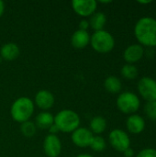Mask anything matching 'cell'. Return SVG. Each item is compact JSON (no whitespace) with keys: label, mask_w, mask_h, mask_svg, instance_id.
<instances>
[{"label":"cell","mask_w":156,"mask_h":157,"mask_svg":"<svg viewBox=\"0 0 156 157\" xmlns=\"http://www.w3.org/2000/svg\"><path fill=\"white\" fill-rule=\"evenodd\" d=\"M92 48L98 53H108L115 47V39L111 33L102 29L95 31L90 37Z\"/></svg>","instance_id":"277c9868"},{"label":"cell","mask_w":156,"mask_h":157,"mask_svg":"<svg viewBox=\"0 0 156 157\" xmlns=\"http://www.w3.org/2000/svg\"><path fill=\"white\" fill-rule=\"evenodd\" d=\"M123 155L125 157H133L135 153H134V150L131 148V147H129L128 149H126L124 152H123Z\"/></svg>","instance_id":"484cf974"},{"label":"cell","mask_w":156,"mask_h":157,"mask_svg":"<svg viewBox=\"0 0 156 157\" xmlns=\"http://www.w3.org/2000/svg\"><path fill=\"white\" fill-rule=\"evenodd\" d=\"M117 107L122 113L132 115L140 109L141 100L133 92H122L117 98Z\"/></svg>","instance_id":"5b68a950"},{"label":"cell","mask_w":156,"mask_h":157,"mask_svg":"<svg viewBox=\"0 0 156 157\" xmlns=\"http://www.w3.org/2000/svg\"><path fill=\"white\" fill-rule=\"evenodd\" d=\"M89 27H91L95 31L104 29L107 23V17L103 12H95L89 18Z\"/></svg>","instance_id":"e0dca14e"},{"label":"cell","mask_w":156,"mask_h":157,"mask_svg":"<svg viewBox=\"0 0 156 157\" xmlns=\"http://www.w3.org/2000/svg\"><path fill=\"white\" fill-rule=\"evenodd\" d=\"M134 35L143 47H156V19L151 17L140 18L134 26Z\"/></svg>","instance_id":"6da1fadb"},{"label":"cell","mask_w":156,"mask_h":157,"mask_svg":"<svg viewBox=\"0 0 156 157\" xmlns=\"http://www.w3.org/2000/svg\"><path fill=\"white\" fill-rule=\"evenodd\" d=\"M62 142L57 135L48 134L43 142V151L48 157H58L62 153Z\"/></svg>","instance_id":"30bf717a"},{"label":"cell","mask_w":156,"mask_h":157,"mask_svg":"<svg viewBox=\"0 0 156 157\" xmlns=\"http://www.w3.org/2000/svg\"><path fill=\"white\" fill-rule=\"evenodd\" d=\"M2 60H3V59H2V58H1V56H0V63H1V62H2Z\"/></svg>","instance_id":"1f68e13d"},{"label":"cell","mask_w":156,"mask_h":157,"mask_svg":"<svg viewBox=\"0 0 156 157\" xmlns=\"http://www.w3.org/2000/svg\"><path fill=\"white\" fill-rule=\"evenodd\" d=\"M144 112L150 120L156 121V100L146 102L144 106Z\"/></svg>","instance_id":"603a6c76"},{"label":"cell","mask_w":156,"mask_h":157,"mask_svg":"<svg viewBox=\"0 0 156 157\" xmlns=\"http://www.w3.org/2000/svg\"><path fill=\"white\" fill-rule=\"evenodd\" d=\"M79 115L72 109H63L54 116V124L60 132L69 133L74 132L80 125Z\"/></svg>","instance_id":"3957f363"},{"label":"cell","mask_w":156,"mask_h":157,"mask_svg":"<svg viewBox=\"0 0 156 157\" xmlns=\"http://www.w3.org/2000/svg\"><path fill=\"white\" fill-rule=\"evenodd\" d=\"M136 157H156V149L154 148H145L140 151Z\"/></svg>","instance_id":"cb8c5ba5"},{"label":"cell","mask_w":156,"mask_h":157,"mask_svg":"<svg viewBox=\"0 0 156 157\" xmlns=\"http://www.w3.org/2000/svg\"><path fill=\"white\" fill-rule=\"evenodd\" d=\"M112 1H110V0H108V1H103V0H101L100 1V3H102V4H109V3H111Z\"/></svg>","instance_id":"4dcf8cb0"},{"label":"cell","mask_w":156,"mask_h":157,"mask_svg":"<svg viewBox=\"0 0 156 157\" xmlns=\"http://www.w3.org/2000/svg\"><path fill=\"white\" fill-rule=\"evenodd\" d=\"M34 123L37 128L48 130L54 123V116L48 111H41L36 116Z\"/></svg>","instance_id":"2e32d148"},{"label":"cell","mask_w":156,"mask_h":157,"mask_svg":"<svg viewBox=\"0 0 156 157\" xmlns=\"http://www.w3.org/2000/svg\"><path fill=\"white\" fill-rule=\"evenodd\" d=\"M104 87L108 92L112 93V94H117L121 90L122 84H121V81L119 77L114 76V75H110L105 79Z\"/></svg>","instance_id":"d6986e66"},{"label":"cell","mask_w":156,"mask_h":157,"mask_svg":"<svg viewBox=\"0 0 156 157\" xmlns=\"http://www.w3.org/2000/svg\"><path fill=\"white\" fill-rule=\"evenodd\" d=\"M121 75L128 80H133L138 76L139 71L138 68L134 65V64H130V63H126L122 66L121 70H120Z\"/></svg>","instance_id":"ffe728a7"},{"label":"cell","mask_w":156,"mask_h":157,"mask_svg":"<svg viewBox=\"0 0 156 157\" xmlns=\"http://www.w3.org/2000/svg\"><path fill=\"white\" fill-rule=\"evenodd\" d=\"M94 134L92 132L85 127H79L74 132H72V142L74 145L80 148L89 147L93 140Z\"/></svg>","instance_id":"9c48e42d"},{"label":"cell","mask_w":156,"mask_h":157,"mask_svg":"<svg viewBox=\"0 0 156 157\" xmlns=\"http://www.w3.org/2000/svg\"><path fill=\"white\" fill-rule=\"evenodd\" d=\"M20 53V49L15 42L5 43L0 49V56L3 60L12 62L15 61Z\"/></svg>","instance_id":"9a60e30c"},{"label":"cell","mask_w":156,"mask_h":157,"mask_svg":"<svg viewBox=\"0 0 156 157\" xmlns=\"http://www.w3.org/2000/svg\"><path fill=\"white\" fill-rule=\"evenodd\" d=\"M36 131H37V126L35 125L33 121H28L21 123L20 125V132L25 137L30 138L34 136L36 133Z\"/></svg>","instance_id":"44dd1931"},{"label":"cell","mask_w":156,"mask_h":157,"mask_svg":"<svg viewBox=\"0 0 156 157\" xmlns=\"http://www.w3.org/2000/svg\"><path fill=\"white\" fill-rule=\"evenodd\" d=\"M106 146H107L106 141L102 136L94 135L89 147H91V149L95 152H102L106 149Z\"/></svg>","instance_id":"7402d4cb"},{"label":"cell","mask_w":156,"mask_h":157,"mask_svg":"<svg viewBox=\"0 0 156 157\" xmlns=\"http://www.w3.org/2000/svg\"><path fill=\"white\" fill-rule=\"evenodd\" d=\"M110 145L118 152L123 153L126 149L131 147V139L126 132L120 129L112 130L108 135Z\"/></svg>","instance_id":"8992f818"},{"label":"cell","mask_w":156,"mask_h":157,"mask_svg":"<svg viewBox=\"0 0 156 157\" xmlns=\"http://www.w3.org/2000/svg\"><path fill=\"white\" fill-rule=\"evenodd\" d=\"M138 91L142 98L146 100V102L155 101L156 80L149 76H144L141 78L138 82Z\"/></svg>","instance_id":"52a82bcc"},{"label":"cell","mask_w":156,"mask_h":157,"mask_svg":"<svg viewBox=\"0 0 156 157\" xmlns=\"http://www.w3.org/2000/svg\"><path fill=\"white\" fill-rule=\"evenodd\" d=\"M90 131L93 134L100 135L107 129V121L102 116H96L90 121Z\"/></svg>","instance_id":"ac0fdd59"},{"label":"cell","mask_w":156,"mask_h":157,"mask_svg":"<svg viewBox=\"0 0 156 157\" xmlns=\"http://www.w3.org/2000/svg\"><path fill=\"white\" fill-rule=\"evenodd\" d=\"M54 96L49 90H40L34 98V105L42 110H48L51 109L54 105Z\"/></svg>","instance_id":"8fae6325"},{"label":"cell","mask_w":156,"mask_h":157,"mask_svg":"<svg viewBox=\"0 0 156 157\" xmlns=\"http://www.w3.org/2000/svg\"><path fill=\"white\" fill-rule=\"evenodd\" d=\"M72 7L80 17H87L97 12V2L96 0H73Z\"/></svg>","instance_id":"ba28073f"},{"label":"cell","mask_w":156,"mask_h":157,"mask_svg":"<svg viewBox=\"0 0 156 157\" xmlns=\"http://www.w3.org/2000/svg\"><path fill=\"white\" fill-rule=\"evenodd\" d=\"M48 130H49V132H50L49 134H53V135H56V134L60 132V131H59V129L57 128V126H56L54 123H53V124H52L49 129H48Z\"/></svg>","instance_id":"4316f807"},{"label":"cell","mask_w":156,"mask_h":157,"mask_svg":"<svg viewBox=\"0 0 156 157\" xmlns=\"http://www.w3.org/2000/svg\"><path fill=\"white\" fill-rule=\"evenodd\" d=\"M91 35L86 30L77 29L71 37V44L75 49H84L90 44Z\"/></svg>","instance_id":"5bb4252c"},{"label":"cell","mask_w":156,"mask_h":157,"mask_svg":"<svg viewBox=\"0 0 156 157\" xmlns=\"http://www.w3.org/2000/svg\"><path fill=\"white\" fill-rule=\"evenodd\" d=\"M144 55V48L140 44H131L128 46L124 52H123V58L126 61L127 63L133 64L141 59H143Z\"/></svg>","instance_id":"7c38bea8"},{"label":"cell","mask_w":156,"mask_h":157,"mask_svg":"<svg viewBox=\"0 0 156 157\" xmlns=\"http://www.w3.org/2000/svg\"><path fill=\"white\" fill-rule=\"evenodd\" d=\"M139 4H142V5H148V4H151L152 1L149 0V1H138Z\"/></svg>","instance_id":"f1b7e54d"},{"label":"cell","mask_w":156,"mask_h":157,"mask_svg":"<svg viewBox=\"0 0 156 157\" xmlns=\"http://www.w3.org/2000/svg\"><path fill=\"white\" fill-rule=\"evenodd\" d=\"M126 127L128 132L131 134H140L145 129V121L141 115L132 114L127 119Z\"/></svg>","instance_id":"4fadbf2b"},{"label":"cell","mask_w":156,"mask_h":157,"mask_svg":"<svg viewBox=\"0 0 156 157\" xmlns=\"http://www.w3.org/2000/svg\"><path fill=\"white\" fill-rule=\"evenodd\" d=\"M35 109L34 102L27 97H21L16 99L10 108V114L12 119L18 122L23 123L29 121L33 115Z\"/></svg>","instance_id":"7a4b0ae2"},{"label":"cell","mask_w":156,"mask_h":157,"mask_svg":"<svg viewBox=\"0 0 156 157\" xmlns=\"http://www.w3.org/2000/svg\"><path fill=\"white\" fill-rule=\"evenodd\" d=\"M4 12H5V2L0 0V17L3 16Z\"/></svg>","instance_id":"83f0119b"},{"label":"cell","mask_w":156,"mask_h":157,"mask_svg":"<svg viewBox=\"0 0 156 157\" xmlns=\"http://www.w3.org/2000/svg\"><path fill=\"white\" fill-rule=\"evenodd\" d=\"M76 157H94V156H92V155H88V154H81V155H77Z\"/></svg>","instance_id":"f546056e"},{"label":"cell","mask_w":156,"mask_h":157,"mask_svg":"<svg viewBox=\"0 0 156 157\" xmlns=\"http://www.w3.org/2000/svg\"><path fill=\"white\" fill-rule=\"evenodd\" d=\"M88 28H89V22H88V20L82 19L79 22V29H82V30H86L87 31Z\"/></svg>","instance_id":"d4e9b609"}]
</instances>
